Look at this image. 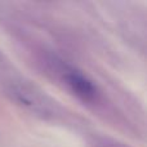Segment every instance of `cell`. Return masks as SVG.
Returning a JSON list of instances; mask_svg holds the SVG:
<instances>
[{
	"label": "cell",
	"mask_w": 147,
	"mask_h": 147,
	"mask_svg": "<svg viewBox=\"0 0 147 147\" xmlns=\"http://www.w3.org/2000/svg\"><path fill=\"white\" fill-rule=\"evenodd\" d=\"M67 83L72 88V90L81 98L93 99L96 96V89L92 85V83L79 74H70L67 76Z\"/></svg>",
	"instance_id": "6da1fadb"
}]
</instances>
